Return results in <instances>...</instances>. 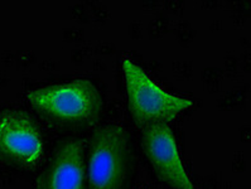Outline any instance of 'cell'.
<instances>
[{
    "label": "cell",
    "mask_w": 251,
    "mask_h": 189,
    "mask_svg": "<svg viewBox=\"0 0 251 189\" xmlns=\"http://www.w3.org/2000/svg\"><path fill=\"white\" fill-rule=\"evenodd\" d=\"M129 165L126 131L106 125L92 134L87 157V189H125Z\"/></svg>",
    "instance_id": "cell-3"
},
{
    "label": "cell",
    "mask_w": 251,
    "mask_h": 189,
    "mask_svg": "<svg viewBox=\"0 0 251 189\" xmlns=\"http://www.w3.org/2000/svg\"><path fill=\"white\" fill-rule=\"evenodd\" d=\"M123 71L129 110L135 124L143 130L154 125H168L192 107V101L164 91L130 59H123Z\"/></svg>",
    "instance_id": "cell-2"
},
{
    "label": "cell",
    "mask_w": 251,
    "mask_h": 189,
    "mask_svg": "<svg viewBox=\"0 0 251 189\" xmlns=\"http://www.w3.org/2000/svg\"><path fill=\"white\" fill-rule=\"evenodd\" d=\"M142 145L160 180L175 189H195L184 170L175 136L168 125H154L144 129Z\"/></svg>",
    "instance_id": "cell-5"
},
{
    "label": "cell",
    "mask_w": 251,
    "mask_h": 189,
    "mask_svg": "<svg viewBox=\"0 0 251 189\" xmlns=\"http://www.w3.org/2000/svg\"><path fill=\"white\" fill-rule=\"evenodd\" d=\"M42 154V134L27 113L5 110L0 114V162L17 169H30Z\"/></svg>",
    "instance_id": "cell-4"
},
{
    "label": "cell",
    "mask_w": 251,
    "mask_h": 189,
    "mask_svg": "<svg viewBox=\"0 0 251 189\" xmlns=\"http://www.w3.org/2000/svg\"><path fill=\"white\" fill-rule=\"evenodd\" d=\"M27 100L46 121L67 130L94 126L102 110L100 92L86 78L33 90Z\"/></svg>",
    "instance_id": "cell-1"
},
{
    "label": "cell",
    "mask_w": 251,
    "mask_h": 189,
    "mask_svg": "<svg viewBox=\"0 0 251 189\" xmlns=\"http://www.w3.org/2000/svg\"><path fill=\"white\" fill-rule=\"evenodd\" d=\"M36 189H87L82 142L59 145L39 174Z\"/></svg>",
    "instance_id": "cell-6"
}]
</instances>
